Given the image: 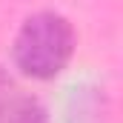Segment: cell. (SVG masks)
I'll list each match as a JSON object with an SVG mask.
<instances>
[{"instance_id":"6da1fadb","label":"cell","mask_w":123,"mask_h":123,"mask_svg":"<svg viewBox=\"0 0 123 123\" xmlns=\"http://www.w3.org/2000/svg\"><path fill=\"white\" fill-rule=\"evenodd\" d=\"M74 49V31L69 20L55 12H40L23 23V29L14 40V63L23 74L49 80L72 57Z\"/></svg>"},{"instance_id":"7a4b0ae2","label":"cell","mask_w":123,"mask_h":123,"mask_svg":"<svg viewBox=\"0 0 123 123\" xmlns=\"http://www.w3.org/2000/svg\"><path fill=\"white\" fill-rule=\"evenodd\" d=\"M0 123H46V112L34 97L12 94L0 106Z\"/></svg>"},{"instance_id":"3957f363","label":"cell","mask_w":123,"mask_h":123,"mask_svg":"<svg viewBox=\"0 0 123 123\" xmlns=\"http://www.w3.org/2000/svg\"><path fill=\"white\" fill-rule=\"evenodd\" d=\"M9 97H12V80H9V74L0 69V106H3Z\"/></svg>"}]
</instances>
